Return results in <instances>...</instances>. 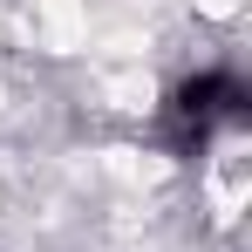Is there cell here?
<instances>
[{
    "instance_id": "6da1fadb",
    "label": "cell",
    "mask_w": 252,
    "mask_h": 252,
    "mask_svg": "<svg viewBox=\"0 0 252 252\" xmlns=\"http://www.w3.org/2000/svg\"><path fill=\"white\" fill-rule=\"evenodd\" d=\"M252 109V89L232 62H205L191 75H177L157 102V136L170 157H205L225 129H239Z\"/></svg>"
}]
</instances>
